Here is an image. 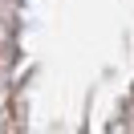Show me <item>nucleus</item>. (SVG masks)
<instances>
[]
</instances>
